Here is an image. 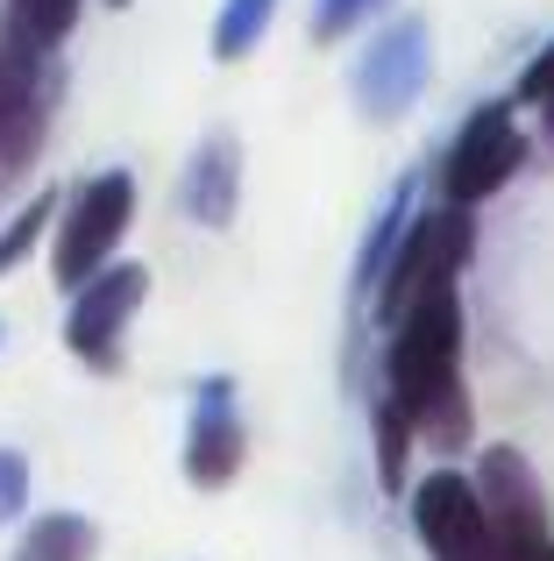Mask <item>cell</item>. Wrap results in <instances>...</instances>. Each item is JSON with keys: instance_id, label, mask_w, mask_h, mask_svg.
Masks as SVG:
<instances>
[{"instance_id": "cell-1", "label": "cell", "mask_w": 554, "mask_h": 561, "mask_svg": "<svg viewBox=\"0 0 554 561\" xmlns=\"http://www.w3.org/2000/svg\"><path fill=\"white\" fill-rule=\"evenodd\" d=\"M384 398L413 426L419 448H470V391H462V291L434 285L391 313Z\"/></svg>"}, {"instance_id": "cell-2", "label": "cell", "mask_w": 554, "mask_h": 561, "mask_svg": "<svg viewBox=\"0 0 554 561\" xmlns=\"http://www.w3.org/2000/svg\"><path fill=\"white\" fill-rule=\"evenodd\" d=\"M476 256V220L470 206H427V214H405L399 242H391V263L377 277V313H399L413 291H434V285H455Z\"/></svg>"}, {"instance_id": "cell-3", "label": "cell", "mask_w": 554, "mask_h": 561, "mask_svg": "<svg viewBox=\"0 0 554 561\" xmlns=\"http://www.w3.org/2000/svg\"><path fill=\"white\" fill-rule=\"evenodd\" d=\"M128 220H136V179L128 171H93V179L71 185V199L57 206V249H50V271L57 285H85L100 263H114Z\"/></svg>"}, {"instance_id": "cell-4", "label": "cell", "mask_w": 554, "mask_h": 561, "mask_svg": "<svg viewBox=\"0 0 554 561\" xmlns=\"http://www.w3.org/2000/svg\"><path fill=\"white\" fill-rule=\"evenodd\" d=\"M527 164V128H519L512 100H484V107L462 122V136L441 157V192L448 206H484L490 192H505Z\"/></svg>"}, {"instance_id": "cell-5", "label": "cell", "mask_w": 554, "mask_h": 561, "mask_svg": "<svg viewBox=\"0 0 554 561\" xmlns=\"http://www.w3.org/2000/svg\"><path fill=\"white\" fill-rule=\"evenodd\" d=\"M142 299H150V271H142V263H100L85 285H71L65 348L85 370L114 377L122 370V334H128V320H136Z\"/></svg>"}, {"instance_id": "cell-6", "label": "cell", "mask_w": 554, "mask_h": 561, "mask_svg": "<svg viewBox=\"0 0 554 561\" xmlns=\"http://www.w3.org/2000/svg\"><path fill=\"white\" fill-rule=\"evenodd\" d=\"M413 534L434 561H498V534L462 469H434L413 483Z\"/></svg>"}, {"instance_id": "cell-7", "label": "cell", "mask_w": 554, "mask_h": 561, "mask_svg": "<svg viewBox=\"0 0 554 561\" xmlns=\"http://www.w3.org/2000/svg\"><path fill=\"white\" fill-rule=\"evenodd\" d=\"M50 136V85H43V50L22 36H0V179H22Z\"/></svg>"}, {"instance_id": "cell-8", "label": "cell", "mask_w": 554, "mask_h": 561, "mask_svg": "<svg viewBox=\"0 0 554 561\" xmlns=\"http://www.w3.org/2000/svg\"><path fill=\"white\" fill-rule=\"evenodd\" d=\"M427 71H434V36H427V22H419V14L391 22L384 36L362 50V65H356V100H362V114H377V122H399V114L419 100Z\"/></svg>"}, {"instance_id": "cell-9", "label": "cell", "mask_w": 554, "mask_h": 561, "mask_svg": "<svg viewBox=\"0 0 554 561\" xmlns=\"http://www.w3.org/2000/svg\"><path fill=\"white\" fill-rule=\"evenodd\" d=\"M242 455H250V434H242V412H235V377H199L193 426H185V483L193 491H228L242 477Z\"/></svg>"}, {"instance_id": "cell-10", "label": "cell", "mask_w": 554, "mask_h": 561, "mask_svg": "<svg viewBox=\"0 0 554 561\" xmlns=\"http://www.w3.org/2000/svg\"><path fill=\"white\" fill-rule=\"evenodd\" d=\"M476 497H484V519L490 534H527V526H547V497H541V477L527 469V455L519 448H484V462H476Z\"/></svg>"}, {"instance_id": "cell-11", "label": "cell", "mask_w": 554, "mask_h": 561, "mask_svg": "<svg viewBox=\"0 0 554 561\" xmlns=\"http://www.w3.org/2000/svg\"><path fill=\"white\" fill-rule=\"evenodd\" d=\"M235 199H242V150H235V136H207L193 150V164H185L178 206L199 228H228V220H235Z\"/></svg>"}, {"instance_id": "cell-12", "label": "cell", "mask_w": 554, "mask_h": 561, "mask_svg": "<svg viewBox=\"0 0 554 561\" xmlns=\"http://www.w3.org/2000/svg\"><path fill=\"white\" fill-rule=\"evenodd\" d=\"M93 554H100V526L85 512H43L14 548V561H93Z\"/></svg>"}, {"instance_id": "cell-13", "label": "cell", "mask_w": 554, "mask_h": 561, "mask_svg": "<svg viewBox=\"0 0 554 561\" xmlns=\"http://www.w3.org/2000/svg\"><path fill=\"white\" fill-rule=\"evenodd\" d=\"M85 0H8V28L28 43V50H57V43L79 28Z\"/></svg>"}, {"instance_id": "cell-14", "label": "cell", "mask_w": 554, "mask_h": 561, "mask_svg": "<svg viewBox=\"0 0 554 561\" xmlns=\"http://www.w3.org/2000/svg\"><path fill=\"white\" fill-rule=\"evenodd\" d=\"M270 14H277V0H221V22H213V57H221V65H242V57L264 43Z\"/></svg>"}, {"instance_id": "cell-15", "label": "cell", "mask_w": 554, "mask_h": 561, "mask_svg": "<svg viewBox=\"0 0 554 561\" xmlns=\"http://www.w3.org/2000/svg\"><path fill=\"white\" fill-rule=\"evenodd\" d=\"M50 220H57V192H36V199H28L22 214H14L8 228H0V277H8V271H22V263H28V249L43 242V228H50Z\"/></svg>"}, {"instance_id": "cell-16", "label": "cell", "mask_w": 554, "mask_h": 561, "mask_svg": "<svg viewBox=\"0 0 554 561\" xmlns=\"http://www.w3.org/2000/svg\"><path fill=\"white\" fill-rule=\"evenodd\" d=\"M405 214H413V185H399L391 192V206L377 214V228H370V242H362V263H356V277H362V291L384 277V263H391V242H399V228H405Z\"/></svg>"}, {"instance_id": "cell-17", "label": "cell", "mask_w": 554, "mask_h": 561, "mask_svg": "<svg viewBox=\"0 0 554 561\" xmlns=\"http://www.w3.org/2000/svg\"><path fill=\"white\" fill-rule=\"evenodd\" d=\"M413 426L399 420V405H377V477H384V491H405V455H413Z\"/></svg>"}, {"instance_id": "cell-18", "label": "cell", "mask_w": 554, "mask_h": 561, "mask_svg": "<svg viewBox=\"0 0 554 561\" xmlns=\"http://www.w3.org/2000/svg\"><path fill=\"white\" fill-rule=\"evenodd\" d=\"M512 107H533V114H541V128H547V142H554V43L527 57V71H519V100H512Z\"/></svg>"}, {"instance_id": "cell-19", "label": "cell", "mask_w": 554, "mask_h": 561, "mask_svg": "<svg viewBox=\"0 0 554 561\" xmlns=\"http://www.w3.org/2000/svg\"><path fill=\"white\" fill-rule=\"evenodd\" d=\"M22 505H28V455L0 448V526H8Z\"/></svg>"}, {"instance_id": "cell-20", "label": "cell", "mask_w": 554, "mask_h": 561, "mask_svg": "<svg viewBox=\"0 0 554 561\" xmlns=\"http://www.w3.org/2000/svg\"><path fill=\"white\" fill-rule=\"evenodd\" d=\"M370 14V0H320V14H313V36L320 43H334V36H348V28Z\"/></svg>"}, {"instance_id": "cell-21", "label": "cell", "mask_w": 554, "mask_h": 561, "mask_svg": "<svg viewBox=\"0 0 554 561\" xmlns=\"http://www.w3.org/2000/svg\"><path fill=\"white\" fill-rule=\"evenodd\" d=\"M498 561H554V526H527V534H505Z\"/></svg>"}, {"instance_id": "cell-22", "label": "cell", "mask_w": 554, "mask_h": 561, "mask_svg": "<svg viewBox=\"0 0 554 561\" xmlns=\"http://www.w3.org/2000/svg\"><path fill=\"white\" fill-rule=\"evenodd\" d=\"M107 8H128V0H107Z\"/></svg>"}, {"instance_id": "cell-23", "label": "cell", "mask_w": 554, "mask_h": 561, "mask_svg": "<svg viewBox=\"0 0 554 561\" xmlns=\"http://www.w3.org/2000/svg\"><path fill=\"white\" fill-rule=\"evenodd\" d=\"M370 8H384V0H370Z\"/></svg>"}, {"instance_id": "cell-24", "label": "cell", "mask_w": 554, "mask_h": 561, "mask_svg": "<svg viewBox=\"0 0 554 561\" xmlns=\"http://www.w3.org/2000/svg\"><path fill=\"white\" fill-rule=\"evenodd\" d=\"M0 334H8V328H0Z\"/></svg>"}]
</instances>
